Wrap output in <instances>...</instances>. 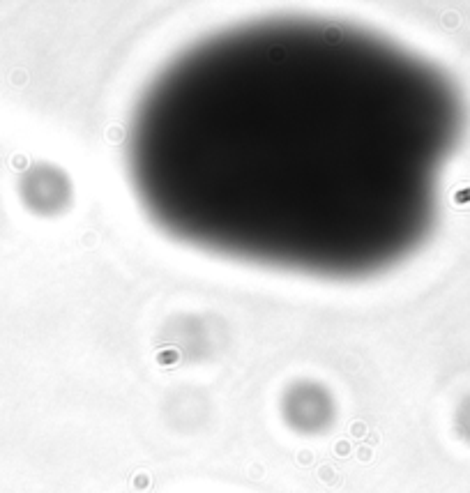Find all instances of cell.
Instances as JSON below:
<instances>
[{
  "mask_svg": "<svg viewBox=\"0 0 470 493\" xmlns=\"http://www.w3.org/2000/svg\"><path fill=\"white\" fill-rule=\"evenodd\" d=\"M463 106L380 33L268 17L196 39L143 88L127 171L175 240L249 265L362 279L417 249Z\"/></svg>",
  "mask_w": 470,
  "mask_h": 493,
  "instance_id": "6da1fadb",
  "label": "cell"
}]
</instances>
